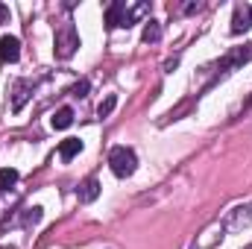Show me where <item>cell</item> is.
Instances as JSON below:
<instances>
[{
	"label": "cell",
	"mask_w": 252,
	"mask_h": 249,
	"mask_svg": "<svg viewBox=\"0 0 252 249\" xmlns=\"http://www.w3.org/2000/svg\"><path fill=\"white\" fill-rule=\"evenodd\" d=\"M109 167H112V173H115L118 179L132 176L135 167H138V156H135V150H129V147H115V150L109 153Z\"/></svg>",
	"instance_id": "cell-1"
},
{
	"label": "cell",
	"mask_w": 252,
	"mask_h": 249,
	"mask_svg": "<svg viewBox=\"0 0 252 249\" xmlns=\"http://www.w3.org/2000/svg\"><path fill=\"white\" fill-rule=\"evenodd\" d=\"M76 47H79V32H76V27L73 24H62L59 30H56V59H70L73 53H76Z\"/></svg>",
	"instance_id": "cell-2"
},
{
	"label": "cell",
	"mask_w": 252,
	"mask_h": 249,
	"mask_svg": "<svg viewBox=\"0 0 252 249\" xmlns=\"http://www.w3.org/2000/svg\"><path fill=\"white\" fill-rule=\"evenodd\" d=\"M21 59V41L15 35L0 38V62H18Z\"/></svg>",
	"instance_id": "cell-3"
},
{
	"label": "cell",
	"mask_w": 252,
	"mask_h": 249,
	"mask_svg": "<svg viewBox=\"0 0 252 249\" xmlns=\"http://www.w3.org/2000/svg\"><path fill=\"white\" fill-rule=\"evenodd\" d=\"M124 18H126V3L124 0H115V3L106 9V27H109V30L124 27Z\"/></svg>",
	"instance_id": "cell-4"
},
{
	"label": "cell",
	"mask_w": 252,
	"mask_h": 249,
	"mask_svg": "<svg viewBox=\"0 0 252 249\" xmlns=\"http://www.w3.org/2000/svg\"><path fill=\"white\" fill-rule=\"evenodd\" d=\"M97 196H100V182L97 179H85L82 185L76 187V199L79 202H94Z\"/></svg>",
	"instance_id": "cell-5"
},
{
	"label": "cell",
	"mask_w": 252,
	"mask_h": 249,
	"mask_svg": "<svg viewBox=\"0 0 252 249\" xmlns=\"http://www.w3.org/2000/svg\"><path fill=\"white\" fill-rule=\"evenodd\" d=\"M252 27L250 21V9L247 6H235V18H232V32L235 35H241V32H247Z\"/></svg>",
	"instance_id": "cell-6"
},
{
	"label": "cell",
	"mask_w": 252,
	"mask_h": 249,
	"mask_svg": "<svg viewBox=\"0 0 252 249\" xmlns=\"http://www.w3.org/2000/svg\"><path fill=\"white\" fill-rule=\"evenodd\" d=\"M30 91H32V82H27V79H21V82L15 85V97H12V112H21V109H24V103H27Z\"/></svg>",
	"instance_id": "cell-7"
},
{
	"label": "cell",
	"mask_w": 252,
	"mask_h": 249,
	"mask_svg": "<svg viewBox=\"0 0 252 249\" xmlns=\"http://www.w3.org/2000/svg\"><path fill=\"white\" fill-rule=\"evenodd\" d=\"M82 153V141L79 138H64L62 144H59V156H62V161H70L73 156H79Z\"/></svg>",
	"instance_id": "cell-8"
},
{
	"label": "cell",
	"mask_w": 252,
	"mask_h": 249,
	"mask_svg": "<svg viewBox=\"0 0 252 249\" xmlns=\"http://www.w3.org/2000/svg\"><path fill=\"white\" fill-rule=\"evenodd\" d=\"M141 38H144V41H147V44H156V41H158V38H161V24H158V21H153V18H150V21H147V24H144V32H141Z\"/></svg>",
	"instance_id": "cell-9"
},
{
	"label": "cell",
	"mask_w": 252,
	"mask_h": 249,
	"mask_svg": "<svg viewBox=\"0 0 252 249\" xmlns=\"http://www.w3.org/2000/svg\"><path fill=\"white\" fill-rule=\"evenodd\" d=\"M50 124H53V129H67V126L73 124V109H67V106H62L53 118H50Z\"/></svg>",
	"instance_id": "cell-10"
},
{
	"label": "cell",
	"mask_w": 252,
	"mask_h": 249,
	"mask_svg": "<svg viewBox=\"0 0 252 249\" xmlns=\"http://www.w3.org/2000/svg\"><path fill=\"white\" fill-rule=\"evenodd\" d=\"M147 9H150L147 3H135L132 9H126V18H124V27H126V30H129V27H132L141 15H147Z\"/></svg>",
	"instance_id": "cell-11"
},
{
	"label": "cell",
	"mask_w": 252,
	"mask_h": 249,
	"mask_svg": "<svg viewBox=\"0 0 252 249\" xmlns=\"http://www.w3.org/2000/svg\"><path fill=\"white\" fill-rule=\"evenodd\" d=\"M15 182H18V170L15 167H3L0 170V190H9Z\"/></svg>",
	"instance_id": "cell-12"
},
{
	"label": "cell",
	"mask_w": 252,
	"mask_h": 249,
	"mask_svg": "<svg viewBox=\"0 0 252 249\" xmlns=\"http://www.w3.org/2000/svg\"><path fill=\"white\" fill-rule=\"evenodd\" d=\"M115 106H118V97H115V94H109V97L97 106V115H100V118H109V115L115 112Z\"/></svg>",
	"instance_id": "cell-13"
},
{
	"label": "cell",
	"mask_w": 252,
	"mask_h": 249,
	"mask_svg": "<svg viewBox=\"0 0 252 249\" xmlns=\"http://www.w3.org/2000/svg\"><path fill=\"white\" fill-rule=\"evenodd\" d=\"M70 94H73V97H85V94H88V79H82V82H76V85L70 88Z\"/></svg>",
	"instance_id": "cell-14"
},
{
	"label": "cell",
	"mask_w": 252,
	"mask_h": 249,
	"mask_svg": "<svg viewBox=\"0 0 252 249\" xmlns=\"http://www.w3.org/2000/svg\"><path fill=\"white\" fill-rule=\"evenodd\" d=\"M6 21H9V9L0 3V24H6Z\"/></svg>",
	"instance_id": "cell-15"
},
{
	"label": "cell",
	"mask_w": 252,
	"mask_h": 249,
	"mask_svg": "<svg viewBox=\"0 0 252 249\" xmlns=\"http://www.w3.org/2000/svg\"><path fill=\"white\" fill-rule=\"evenodd\" d=\"M250 21H252V6H250Z\"/></svg>",
	"instance_id": "cell-16"
}]
</instances>
